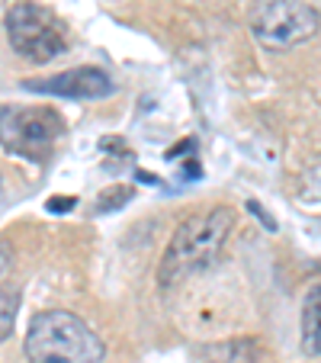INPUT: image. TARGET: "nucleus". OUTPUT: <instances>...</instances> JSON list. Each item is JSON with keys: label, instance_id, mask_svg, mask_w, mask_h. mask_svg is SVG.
<instances>
[{"label": "nucleus", "instance_id": "39448f33", "mask_svg": "<svg viewBox=\"0 0 321 363\" xmlns=\"http://www.w3.org/2000/svg\"><path fill=\"white\" fill-rule=\"evenodd\" d=\"M64 132V123L52 110H13L4 106V148L39 161L55 138Z\"/></svg>", "mask_w": 321, "mask_h": 363}, {"label": "nucleus", "instance_id": "1a4fd4ad", "mask_svg": "<svg viewBox=\"0 0 321 363\" xmlns=\"http://www.w3.org/2000/svg\"><path fill=\"white\" fill-rule=\"evenodd\" d=\"M299 199H305V203H321V158L315 161L305 171V177H302Z\"/></svg>", "mask_w": 321, "mask_h": 363}, {"label": "nucleus", "instance_id": "7ed1b4c3", "mask_svg": "<svg viewBox=\"0 0 321 363\" xmlns=\"http://www.w3.org/2000/svg\"><path fill=\"white\" fill-rule=\"evenodd\" d=\"M247 26L264 48L289 52L318 33L321 16L305 0H254L247 10Z\"/></svg>", "mask_w": 321, "mask_h": 363}, {"label": "nucleus", "instance_id": "f03ea898", "mask_svg": "<svg viewBox=\"0 0 321 363\" xmlns=\"http://www.w3.org/2000/svg\"><path fill=\"white\" fill-rule=\"evenodd\" d=\"M29 363H103V341L74 312L48 308L29 322L26 331Z\"/></svg>", "mask_w": 321, "mask_h": 363}, {"label": "nucleus", "instance_id": "423d86ee", "mask_svg": "<svg viewBox=\"0 0 321 363\" xmlns=\"http://www.w3.org/2000/svg\"><path fill=\"white\" fill-rule=\"evenodd\" d=\"M23 87L35 90V94L64 96V100H103V96L116 94V81H110V74L100 68H71L55 77L26 81Z\"/></svg>", "mask_w": 321, "mask_h": 363}, {"label": "nucleus", "instance_id": "0eeeda50", "mask_svg": "<svg viewBox=\"0 0 321 363\" xmlns=\"http://www.w3.org/2000/svg\"><path fill=\"white\" fill-rule=\"evenodd\" d=\"M302 350L308 357H321V283L308 286L302 299Z\"/></svg>", "mask_w": 321, "mask_h": 363}, {"label": "nucleus", "instance_id": "20e7f679", "mask_svg": "<svg viewBox=\"0 0 321 363\" xmlns=\"http://www.w3.org/2000/svg\"><path fill=\"white\" fill-rule=\"evenodd\" d=\"M7 39L13 45L16 55H23L26 62H52L68 48L64 39V26L58 23L55 13H48L39 4H13L7 10Z\"/></svg>", "mask_w": 321, "mask_h": 363}, {"label": "nucleus", "instance_id": "6e6552de", "mask_svg": "<svg viewBox=\"0 0 321 363\" xmlns=\"http://www.w3.org/2000/svg\"><path fill=\"white\" fill-rule=\"evenodd\" d=\"M247 350H251V341H228L196 350V357L203 363H254V357Z\"/></svg>", "mask_w": 321, "mask_h": 363}, {"label": "nucleus", "instance_id": "f257e3e1", "mask_svg": "<svg viewBox=\"0 0 321 363\" xmlns=\"http://www.w3.org/2000/svg\"><path fill=\"white\" fill-rule=\"evenodd\" d=\"M232 225L235 216L225 206H212V209H203V213L184 219L177 225V232H174V238L167 241L164 254H161L157 283L167 289L203 274L205 267H212L225 238L232 235Z\"/></svg>", "mask_w": 321, "mask_h": 363}, {"label": "nucleus", "instance_id": "9d476101", "mask_svg": "<svg viewBox=\"0 0 321 363\" xmlns=\"http://www.w3.org/2000/svg\"><path fill=\"white\" fill-rule=\"evenodd\" d=\"M0 318H4V325H0V337L7 341V337L13 335V318H16V293L10 289V283L4 286V312H0Z\"/></svg>", "mask_w": 321, "mask_h": 363}]
</instances>
